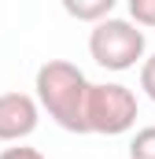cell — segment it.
<instances>
[{
    "label": "cell",
    "mask_w": 155,
    "mask_h": 159,
    "mask_svg": "<svg viewBox=\"0 0 155 159\" xmlns=\"http://www.w3.org/2000/svg\"><path fill=\"white\" fill-rule=\"evenodd\" d=\"M140 89H144L148 100H155V52L140 63Z\"/></svg>",
    "instance_id": "cell-8"
},
{
    "label": "cell",
    "mask_w": 155,
    "mask_h": 159,
    "mask_svg": "<svg viewBox=\"0 0 155 159\" xmlns=\"http://www.w3.org/2000/svg\"><path fill=\"white\" fill-rule=\"evenodd\" d=\"M41 122V104L30 93H0V141L22 144Z\"/></svg>",
    "instance_id": "cell-4"
},
{
    "label": "cell",
    "mask_w": 155,
    "mask_h": 159,
    "mask_svg": "<svg viewBox=\"0 0 155 159\" xmlns=\"http://www.w3.org/2000/svg\"><path fill=\"white\" fill-rule=\"evenodd\" d=\"M63 11H67L70 19H78V22L100 26L104 19L115 15V0H63Z\"/></svg>",
    "instance_id": "cell-5"
},
{
    "label": "cell",
    "mask_w": 155,
    "mask_h": 159,
    "mask_svg": "<svg viewBox=\"0 0 155 159\" xmlns=\"http://www.w3.org/2000/svg\"><path fill=\"white\" fill-rule=\"evenodd\" d=\"M148 41H144V30L137 26V22H129V19H104L100 26H92L89 30V56L96 59V67H104V70H133L137 63H144L148 56Z\"/></svg>",
    "instance_id": "cell-2"
},
{
    "label": "cell",
    "mask_w": 155,
    "mask_h": 159,
    "mask_svg": "<svg viewBox=\"0 0 155 159\" xmlns=\"http://www.w3.org/2000/svg\"><path fill=\"white\" fill-rule=\"evenodd\" d=\"M129 159H155V126H140L129 137Z\"/></svg>",
    "instance_id": "cell-6"
},
{
    "label": "cell",
    "mask_w": 155,
    "mask_h": 159,
    "mask_svg": "<svg viewBox=\"0 0 155 159\" xmlns=\"http://www.w3.org/2000/svg\"><path fill=\"white\" fill-rule=\"evenodd\" d=\"M85 122H89V133H100V137L129 133L137 126V93L122 81H92Z\"/></svg>",
    "instance_id": "cell-3"
},
{
    "label": "cell",
    "mask_w": 155,
    "mask_h": 159,
    "mask_svg": "<svg viewBox=\"0 0 155 159\" xmlns=\"http://www.w3.org/2000/svg\"><path fill=\"white\" fill-rule=\"evenodd\" d=\"M0 159H44L37 148H30V144H15V148H4Z\"/></svg>",
    "instance_id": "cell-9"
},
{
    "label": "cell",
    "mask_w": 155,
    "mask_h": 159,
    "mask_svg": "<svg viewBox=\"0 0 155 159\" xmlns=\"http://www.w3.org/2000/svg\"><path fill=\"white\" fill-rule=\"evenodd\" d=\"M37 104L41 111H48V119L67 133H89L85 107H89V89L92 81L85 78V70L70 59H48L37 67Z\"/></svg>",
    "instance_id": "cell-1"
},
{
    "label": "cell",
    "mask_w": 155,
    "mask_h": 159,
    "mask_svg": "<svg viewBox=\"0 0 155 159\" xmlns=\"http://www.w3.org/2000/svg\"><path fill=\"white\" fill-rule=\"evenodd\" d=\"M129 22L155 30V0H129Z\"/></svg>",
    "instance_id": "cell-7"
}]
</instances>
